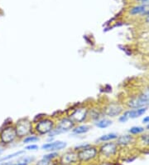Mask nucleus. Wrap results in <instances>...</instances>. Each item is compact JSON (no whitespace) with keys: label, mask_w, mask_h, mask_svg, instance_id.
<instances>
[{"label":"nucleus","mask_w":149,"mask_h":165,"mask_svg":"<svg viewBox=\"0 0 149 165\" xmlns=\"http://www.w3.org/2000/svg\"><path fill=\"white\" fill-rule=\"evenodd\" d=\"M17 138L15 127L13 125H6L0 130V142L3 144H10Z\"/></svg>","instance_id":"nucleus-1"},{"label":"nucleus","mask_w":149,"mask_h":165,"mask_svg":"<svg viewBox=\"0 0 149 165\" xmlns=\"http://www.w3.org/2000/svg\"><path fill=\"white\" fill-rule=\"evenodd\" d=\"M14 127L16 129L17 138H25L26 136L31 134L32 130V122L27 118H21L17 120Z\"/></svg>","instance_id":"nucleus-2"},{"label":"nucleus","mask_w":149,"mask_h":165,"mask_svg":"<svg viewBox=\"0 0 149 165\" xmlns=\"http://www.w3.org/2000/svg\"><path fill=\"white\" fill-rule=\"evenodd\" d=\"M74 127H75V123L70 118H64L59 122L57 126L55 127L51 132H50L48 134H49L50 138L55 137V135L60 134H62V133H65V132H67V131L72 129Z\"/></svg>","instance_id":"nucleus-3"},{"label":"nucleus","mask_w":149,"mask_h":165,"mask_svg":"<svg viewBox=\"0 0 149 165\" xmlns=\"http://www.w3.org/2000/svg\"><path fill=\"white\" fill-rule=\"evenodd\" d=\"M55 128V123L50 118H43L37 122L35 129L36 132L40 135L47 134Z\"/></svg>","instance_id":"nucleus-4"},{"label":"nucleus","mask_w":149,"mask_h":165,"mask_svg":"<svg viewBox=\"0 0 149 165\" xmlns=\"http://www.w3.org/2000/svg\"><path fill=\"white\" fill-rule=\"evenodd\" d=\"M97 153H98L97 148L89 145L88 147L79 150L77 152L78 160L81 162H88V161L94 159V158L97 156Z\"/></svg>","instance_id":"nucleus-5"},{"label":"nucleus","mask_w":149,"mask_h":165,"mask_svg":"<svg viewBox=\"0 0 149 165\" xmlns=\"http://www.w3.org/2000/svg\"><path fill=\"white\" fill-rule=\"evenodd\" d=\"M147 104H149V89H147L143 94L133 98L128 102V106L132 109L142 108Z\"/></svg>","instance_id":"nucleus-6"},{"label":"nucleus","mask_w":149,"mask_h":165,"mask_svg":"<svg viewBox=\"0 0 149 165\" xmlns=\"http://www.w3.org/2000/svg\"><path fill=\"white\" fill-rule=\"evenodd\" d=\"M87 114H88L87 108H79V109L74 110V112L70 116V118L75 123H82L83 121H85V118H87Z\"/></svg>","instance_id":"nucleus-7"},{"label":"nucleus","mask_w":149,"mask_h":165,"mask_svg":"<svg viewBox=\"0 0 149 165\" xmlns=\"http://www.w3.org/2000/svg\"><path fill=\"white\" fill-rule=\"evenodd\" d=\"M118 150V144L114 143H107L103 144L99 148V152L104 156L109 157L114 156Z\"/></svg>","instance_id":"nucleus-8"},{"label":"nucleus","mask_w":149,"mask_h":165,"mask_svg":"<svg viewBox=\"0 0 149 165\" xmlns=\"http://www.w3.org/2000/svg\"><path fill=\"white\" fill-rule=\"evenodd\" d=\"M67 143L62 141H55V142H50V143H45L42 146V148L47 151L53 152L57 150H61L66 147Z\"/></svg>","instance_id":"nucleus-9"},{"label":"nucleus","mask_w":149,"mask_h":165,"mask_svg":"<svg viewBox=\"0 0 149 165\" xmlns=\"http://www.w3.org/2000/svg\"><path fill=\"white\" fill-rule=\"evenodd\" d=\"M104 112L109 117H116L123 112V108L118 104H110L105 108Z\"/></svg>","instance_id":"nucleus-10"},{"label":"nucleus","mask_w":149,"mask_h":165,"mask_svg":"<svg viewBox=\"0 0 149 165\" xmlns=\"http://www.w3.org/2000/svg\"><path fill=\"white\" fill-rule=\"evenodd\" d=\"M78 161L77 153L67 152L65 153L60 158V163L62 165H71Z\"/></svg>","instance_id":"nucleus-11"},{"label":"nucleus","mask_w":149,"mask_h":165,"mask_svg":"<svg viewBox=\"0 0 149 165\" xmlns=\"http://www.w3.org/2000/svg\"><path fill=\"white\" fill-rule=\"evenodd\" d=\"M132 141H133V138L131 135H123V136L118 137L117 144L120 146H127L132 143Z\"/></svg>","instance_id":"nucleus-12"},{"label":"nucleus","mask_w":149,"mask_h":165,"mask_svg":"<svg viewBox=\"0 0 149 165\" xmlns=\"http://www.w3.org/2000/svg\"><path fill=\"white\" fill-rule=\"evenodd\" d=\"M146 111H147V108H145V107L130 110V111H128V116H129V118H136L143 115L146 113Z\"/></svg>","instance_id":"nucleus-13"},{"label":"nucleus","mask_w":149,"mask_h":165,"mask_svg":"<svg viewBox=\"0 0 149 165\" xmlns=\"http://www.w3.org/2000/svg\"><path fill=\"white\" fill-rule=\"evenodd\" d=\"M90 129V126L89 125H79L77 127H74L72 128V133L75 134H83L87 132H89Z\"/></svg>","instance_id":"nucleus-14"},{"label":"nucleus","mask_w":149,"mask_h":165,"mask_svg":"<svg viewBox=\"0 0 149 165\" xmlns=\"http://www.w3.org/2000/svg\"><path fill=\"white\" fill-rule=\"evenodd\" d=\"M113 122L111 121L110 119L108 118H101V119H98L94 123L95 126L98 127L99 128H106L108 127H109L112 124Z\"/></svg>","instance_id":"nucleus-15"},{"label":"nucleus","mask_w":149,"mask_h":165,"mask_svg":"<svg viewBox=\"0 0 149 165\" xmlns=\"http://www.w3.org/2000/svg\"><path fill=\"white\" fill-rule=\"evenodd\" d=\"M100 112L97 109H88V114L87 117H89L92 120H98L100 118Z\"/></svg>","instance_id":"nucleus-16"},{"label":"nucleus","mask_w":149,"mask_h":165,"mask_svg":"<svg viewBox=\"0 0 149 165\" xmlns=\"http://www.w3.org/2000/svg\"><path fill=\"white\" fill-rule=\"evenodd\" d=\"M118 139V134L114 133H110V134H107L102 135L101 137L99 138V141L100 142H107V141H111L114 139Z\"/></svg>","instance_id":"nucleus-17"},{"label":"nucleus","mask_w":149,"mask_h":165,"mask_svg":"<svg viewBox=\"0 0 149 165\" xmlns=\"http://www.w3.org/2000/svg\"><path fill=\"white\" fill-rule=\"evenodd\" d=\"M145 10H146V8L143 5H141V6H136L134 8H132L131 10H130V13L132 15H136V14H140V13H144Z\"/></svg>","instance_id":"nucleus-18"},{"label":"nucleus","mask_w":149,"mask_h":165,"mask_svg":"<svg viewBox=\"0 0 149 165\" xmlns=\"http://www.w3.org/2000/svg\"><path fill=\"white\" fill-rule=\"evenodd\" d=\"M24 152H25V151H23V150H22V151H18V152H15L13 153H11V154H9V155H7V156L3 157V158H0V163H1V162H4V161L12 159V158H15V157L19 156V155H21L22 153H24Z\"/></svg>","instance_id":"nucleus-19"},{"label":"nucleus","mask_w":149,"mask_h":165,"mask_svg":"<svg viewBox=\"0 0 149 165\" xmlns=\"http://www.w3.org/2000/svg\"><path fill=\"white\" fill-rule=\"evenodd\" d=\"M39 140L38 137L34 136V135H31V136H26L23 139V143H35L37 142Z\"/></svg>","instance_id":"nucleus-20"},{"label":"nucleus","mask_w":149,"mask_h":165,"mask_svg":"<svg viewBox=\"0 0 149 165\" xmlns=\"http://www.w3.org/2000/svg\"><path fill=\"white\" fill-rule=\"evenodd\" d=\"M143 132H144V128L139 126L132 127V128H131L129 129V133H130L131 134H141V133H143Z\"/></svg>","instance_id":"nucleus-21"},{"label":"nucleus","mask_w":149,"mask_h":165,"mask_svg":"<svg viewBox=\"0 0 149 165\" xmlns=\"http://www.w3.org/2000/svg\"><path fill=\"white\" fill-rule=\"evenodd\" d=\"M57 156H58V153H57L52 152L51 153H49V154L44 155L43 158H44V159H47V160H52L53 158H56Z\"/></svg>","instance_id":"nucleus-22"},{"label":"nucleus","mask_w":149,"mask_h":165,"mask_svg":"<svg viewBox=\"0 0 149 165\" xmlns=\"http://www.w3.org/2000/svg\"><path fill=\"white\" fill-rule=\"evenodd\" d=\"M129 119V116H128V111L127 112H125L123 116H121V117L119 118V122L120 123H125V122H127Z\"/></svg>","instance_id":"nucleus-23"},{"label":"nucleus","mask_w":149,"mask_h":165,"mask_svg":"<svg viewBox=\"0 0 149 165\" xmlns=\"http://www.w3.org/2000/svg\"><path fill=\"white\" fill-rule=\"evenodd\" d=\"M37 165H52V163H51V160H47V159L42 158V160L39 161Z\"/></svg>","instance_id":"nucleus-24"},{"label":"nucleus","mask_w":149,"mask_h":165,"mask_svg":"<svg viewBox=\"0 0 149 165\" xmlns=\"http://www.w3.org/2000/svg\"><path fill=\"white\" fill-rule=\"evenodd\" d=\"M142 140L143 141V143L147 145H149V134H145L142 136Z\"/></svg>","instance_id":"nucleus-25"},{"label":"nucleus","mask_w":149,"mask_h":165,"mask_svg":"<svg viewBox=\"0 0 149 165\" xmlns=\"http://www.w3.org/2000/svg\"><path fill=\"white\" fill-rule=\"evenodd\" d=\"M26 150H37L38 149V146L36 144H32V145H28L25 148Z\"/></svg>","instance_id":"nucleus-26"},{"label":"nucleus","mask_w":149,"mask_h":165,"mask_svg":"<svg viewBox=\"0 0 149 165\" xmlns=\"http://www.w3.org/2000/svg\"><path fill=\"white\" fill-rule=\"evenodd\" d=\"M90 144H88V143H86V144H81V145H79V146H76L75 149L76 150V151H79V150H81V149H83V148H86V147H88L89 146Z\"/></svg>","instance_id":"nucleus-27"},{"label":"nucleus","mask_w":149,"mask_h":165,"mask_svg":"<svg viewBox=\"0 0 149 165\" xmlns=\"http://www.w3.org/2000/svg\"><path fill=\"white\" fill-rule=\"evenodd\" d=\"M10 165H28V164H27L25 162L21 160H18L17 163H14V164H11Z\"/></svg>","instance_id":"nucleus-28"},{"label":"nucleus","mask_w":149,"mask_h":165,"mask_svg":"<svg viewBox=\"0 0 149 165\" xmlns=\"http://www.w3.org/2000/svg\"><path fill=\"white\" fill-rule=\"evenodd\" d=\"M137 1L143 4H149V0H137Z\"/></svg>","instance_id":"nucleus-29"},{"label":"nucleus","mask_w":149,"mask_h":165,"mask_svg":"<svg viewBox=\"0 0 149 165\" xmlns=\"http://www.w3.org/2000/svg\"><path fill=\"white\" fill-rule=\"evenodd\" d=\"M143 123H149V116H148V117H145L144 118H143Z\"/></svg>","instance_id":"nucleus-30"},{"label":"nucleus","mask_w":149,"mask_h":165,"mask_svg":"<svg viewBox=\"0 0 149 165\" xmlns=\"http://www.w3.org/2000/svg\"><path fill=\"white\" fill-rule=\"evenodd\" d=\"M11 164H12L11 162H8V163H2V162H1L0 165H10Z\"/></svg>","instance_id":"nucleus-31"},{"label":"nucleus","mask_w":149,"mask_h":165,"mask_svg":"<svg viewBox=\"0 0 149 165\" xmlns=\"http://www.w3.org/2000/svg\"><path fill=\"white\" fill-rule=\"evenodd\" d=\"M147 129H148V130H149V123L148 124V126H147Z\"/></svg>","instance_id":"nucleus-32"}]
</instances>
